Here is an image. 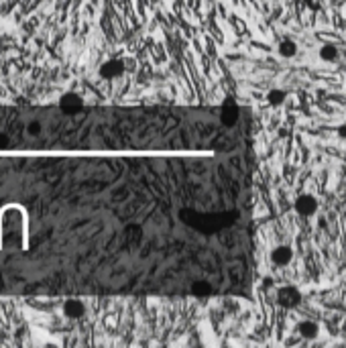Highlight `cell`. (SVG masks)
<instances>
[{"instance_id":"3957f363","label":"cell","mask_w":346,"mask_h":348,"mask_svg":"<svg viewBox=\"0 0 346 348\" xmlns=\"http://www.w3.org/2000/svg\"><path fill=\"white\" fill-rule=\"evenodd\" d=\"M238 118H240V108H238L236 100L234 98H226L222 102V106H220V122H222V126L232 128V126H236Z\"/></svg>"},{"instance_id":"ac0fdd59","label":"cell","mask_w":346,"mask_h":348,"mask_svg":"<svg viewBox=\"0 0 346 348\" xmlns=\"http://www.w3.org/2000/svg\"><path fill=\"white\" fill-rule=\"evenodd\" d=\"M263 287H265V289H271V287H273V279H271V277H265Z\"/></svg>"},{"instance_id":"4fadbf2b","label":"cell","mask_w":346,"mask_h":348,"mask_svg":"<svg viewBox=\"0 0 346 348\" xmlns=\"http://www.w3.org/2000/svg\"><path fill=\"white\" fill-rule=\"evenodd\" d=\"M277 51H279L281 57L291 59V57H295V53H297V45H295V41H291V39H283V41L279 43Z\"/></svg>"},{"instance_id":"e0dca14e","label":"cell","mask_w":346,"mask_h":348,"mask_svg":"<svg viewBox=\"0 0 346 348\" xmlns=\"http://www.w3.org/2000/svg\"><path fill=\"white\" fill-rule=\"evenodd\" d=\"M9 143H11V141H9V136H7L5 132H0V149H7V147H9Z\"/></svg>"},{"instance_id":"9c48e42d","label":"cell","mask_w":346,"mask_h":348,"mask_svg":"<svg viewBox=\"0 0 346 348\" xmlns=\"http://www.w3.org/2000/svg\"><path fill=\"white\" fill-rule=\"evenodd\" d=\"M291 259H293V249H291L289 245H279V247H275V249L271 251V261H273L277 267L289 265Z\"/></svg>"},{"instance_id":"30bf717a","label":"cell","mask_w":346,"mask_h":348,"mask_svg":"<svg viewBox=\"0 0 346 348\" xmlns=\"http://www.w3.org/2000/svg\"><path fill=\"white\" fill-rule=\"evenodd\" d=\"M297 332H299V336L305 338V340H316V338L320 336V324L314 322V320H301V322L297 324Z\"/></svg>"},{"instance_id":"52a82bcc","label":"cell","mask_w":346,"mask_h":348,"mask_svg":"<svg viewBox=\"0 0 346 348\" xmlns=\"http://www.w3.org/2000/svg\"><path fill=\"white\" fill-rule=\"evenodd\" d=\"M124 74V61L122 59H108L100 67V78L104 80H116Z\"/></svg>"},{"instance_id":"5b68a950","label":"cell","mask_w":346,"mask_h":348,"mask_svg":"<svg viewBox=\"0 0 346 348\" xmlns=\"http://www.w3.org/2000/svg\"><path fill=\"white\" fill-rule=\"evenodd\" d=\"M320 204H318V198H314L312 194H299L295 198V212L301 216V218H312L316 212H318Z\"/></svg>"},{"instance_id":"6da1fadb","label":"cell","mask_w":346,"mask_h":348,"mask_svg":"<svg viewBox=\"0 0 346 348\" xmlns=\"http://www.w3.org/2000/svg\"><path fill=\"white\" fill-rule=\"evenodd\" d=\"M29 220L21 206L13 204L0 212V249L3 251H23L29 238Z\"/></svg>"},{"instance_id":"ffe728a7","label":"cell","mask_w":346,"mask_h":348,"mask_svg":"<svg viewBox=\"0 0 346 348\" xmlns=\"http://www.w3.org/2000/svg\"><path fill=\"white\" fill-rule=\"evenodd\" d=\"M344 165H346V155H344Z\"/></svg>"},{"instance_id":"7a4b0ae2","label":"cell","mask_w":346,"mask_h":348,"mask_svg":"<svg viewBox=\"0 0 346 348\" xmlns=\"http://www.w3.org/2000/svg\"><path fill=\"white\" fill-rule=\"evenodd\" d=\"M182 220L186 224H190L192 228L200 230V232H216L222 230L226 226H230L236 218L238 212H222V214H200V212H192V210H182L180 212Z\"/></svg>"},{"instance_id":"ba28073f","label":"cell","mask_w":346,"mask_h":348,"mask_svg":"<svg viewBox=\"0 0 346 348\" xmlns=\"http://www.w3.org/2000/svg\"><path fill=\"white\" fill-rule=\"evenodd\" d=\"M61 311H63V316L70 318V320H80V318L86 316V305H84L82 299L72 297V299H65V301H63Z\"/></svg>"},{"instance_id":"277c9868","label":"cell","mask_w":346,"mask_h":348,"mask_svg":"<svg viewBox=\"0 0 346 348\" xmlns=\"http://www.w3.org/2000/svg\"><path fill=\"white\" fill-rule=\"evenodd\" d=\"M301 291L293 285H285V287H279L277 291V303L285 309H295L299 303H301Z\"/></svg>"},{"instance_id":"7c38bea8","label":"cell","mask_w":346,"mask_h":348,"mask_svg":"<svg viewBox=\"0 0 346 348\" xmlns=\"http://www.w3.org/2000/svg\"><path fill=\"white\" fill-rule=\"evenodd\" d=\"M318 53H320V59H322V61H328V63H334V61L338 59V55H340L338 47L332 45V43H324V45L320 47Z\"/></svg>"},{"instance_id":"9a60e30c","label":"cell","mask_w":346,"mask_h":348,"mask_svg":"<svg viewBox=\"0 0 346 348\" xmlns=\"http://www.w3.org/2000/svg\"><path fill=\"white\" fill-rule=\"evenodd\" d=\"M126 234H128V238H130V240H139V238L143 236V230H141V226L132 224V226H128V228H126Z\"/></svg>"},{"instance_id":"d6986e66","label":"cell","mask_w":346,"mask_h":348,"mask_svg":"<svg viewBox=\"0 0 346 348\" xmlns=\"http://www.w3.org/2000/svg\"><path fill=\"white\" fill-rule=\"evenodd\" d=\"M338 134H340V136H346V124H342V126L338 128Z\"/></svg>"},{"instance_id":"8992f818","label":"cell","mask_w":346,"mask_h":348,"mask_svg":"<svg viewBox=\"0 0 346 348\" xmlns=\"http://www.w3.org/2000/svg\"><path fill=\"white\" fill-rule=\"evenodd\" d=\"M59 108H61V112H65V114H76V112H80V110L84 108V100H82V96L76 94V92H65V94L59 98Z\"/></svg>"},{"instance_id":"2e32d148","label":"cell","mask_w":346,"mask_h":348,"mask_svg":"<svg viewBox=\"0 0 346 348\" xmlns=\"http://www.w3.org/2000/svg\"><path fill=\"white\" fill-rule=\"evenodd\" d=\"M27 132H29L31 136H37V134L41 132V124H39V122H31L29 128H27Z\"/></svg>"},{"instance_id":"8fae6325","label":"cell","mask_w":346,"mask_h":348,"mask_svg":"<svg viewBox=\"0 0 346 348\" xmlns=\"http://www.w3.org/2000/svg\"><path fill=\"white\" fill-rule=\"evenodd\" d=\"M190 291H192V295H196V297H200V299H206V297L212 295L214 287H212V283L206 281V279H196V281L190 285Z\"/></svg>"},{"instance_id":"5bb4252c","label":"cell","mask_w":346,"mask_h":348,"mask_svg":"<svg viewBox=\"0 0 346 348\" xmlns=\"http://www.w3.org/2000/svg\"><path fill=\"white\" fill-rule=\"evenodd\" d=\"M285 100H287V92H285V90L273 88V90H269V94H267V102H269L271 106H281Z\"/></svg>"}]
</instances>
